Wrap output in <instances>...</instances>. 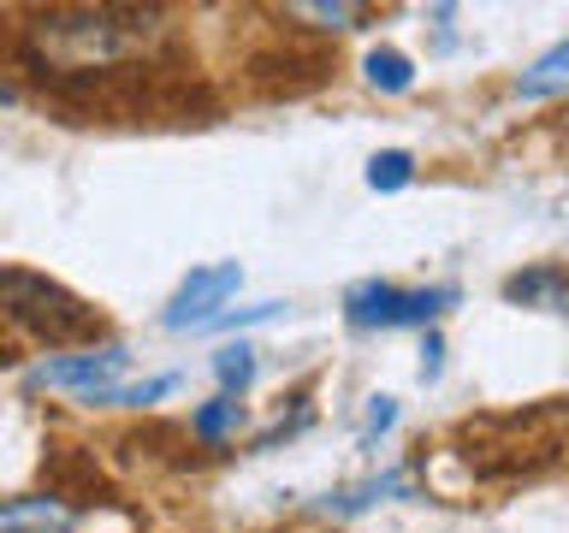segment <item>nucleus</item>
Instances as JSON below:
<instances>
[{
  "instance_id": "9",
  "label": "nucleus",
  "mask_w": 569,
  "mask_h": 533,
  "mask_svg": "<svg viewBox=\"0 0 569 533\" xmlns=\"http://www.w3.org/2000/svg\"><path fill=\"white\" fill-rule=\"evenodd\" d=\"M563 89H569V36H563V42H551L540 60H528L522 71H516V95H522V101L563 95Z\"/></svg>"
},
{
  "instance_id": "11",
  "label": "nucleus",
  "mask_w": 569,
  "mask_h": 533,
  "mask_svg": "<svg viewBox=\"0 0 569 533\" xmlns=\"http://www.w3.org/2000/svg\"><path fill=\"white\" fill-rule=\"evenodd\" d=\"M208 368H213V380H220L226 398H243V391L256 385V373H261V350L238 338V344H220V350H213Z\"/></svg>"
},
{
  "instance_id": "6",
  "label": "nucleus",
  "mask_w": 569,
  "mask_h": 533,
  "mask_svg": "<svg viewBox=\"0 0 569 533\" xmlns=\"http://www.w3.org/2000/svg\"><path fill=\"white\" fill-rule=\"evenodd\" d=\"M391 497H421L416 492V469H380L368 480H350V486H338V492L320 497L315 515H327V522H356V515L380 510V504H391Z\"/></svg>"
},
{
  "instance_id": "13",
  "label": "nucleus",
  "mask_w": 569,
  "mask_h": 533,
  "mask_svg": "<svg viewBox=\"0 0 569 533\" xmlns=\"http://www.w3.org/2000/svg\"><path fill=\"white\" fill-rule=\"evenodd\" d=\"M238 426H243V403L226 398V391L190 409V439H202V444H226L231 433H238Z\"/></svg>"
},
{
  "instance_id": "2",
  "label": "nucleus",
  "mask_w": 569,
  "mask_h": 533,
  "mask_svg": "<svg viewBox=\"0 0 569 533\" xmlns=\"http://www.w3.org/2000/svg\"><path fill=\"white\" fill-rule=\"evenodd\" d=\"M7 314L18 332H36L42 344H78L83 350L101 338V314L83 296H71L66 284L30 273V266H7Z\"/></svg>"
},
{
  "instance_id": "10",
  "label": "nucleus",
  "mask_w": 569,
  "mask_h": 533,
  "mask_svg": "<svg viewBox=\"0 0 569 533\" xmlns=\"http://www.w3.org/2000/svg\"><path fill=\"white\" fill-rule=\"evenodd\" d=\"M362 78L380 89V95H409V89H416V60H409L403 48H368L362 53Z\"/></svg>"
},
{
  "instance_id": "15",
  "label": "nucleus",
  "mask_w": 569,
  "mask_h": 533,
  "mask_svg": "<svg viewBox=\"0 0 569 533\" xmlns=\"http://www.w3.org/2000/svg\"><path fill=\"white\" fill-rule=\"evenodd\" d=\"M309 426H315V409L297 403L291 415H279L273 426H267V433H256V444H249V451H279V444H291L297 433H309Z\"/></svg>"
},
{
  "instance_id": "3",
  "label": "nucleus",
  "mask_w": 569,
  "mask_h": 533,
  "mask_svg": "<svg viewBox=\"0 0 569 533\" xmlns=\"http://www.w3.org/2000/svg\"><path fill=\"white\" fill-rule=\"evenodd\" d=\"M462 291L457 284H391V279H362L345 291V320L356 332H398L421 326L433 332V320L445 309H457Z\"/></svg>"
},
{
  "instance_id": "12",
  "label": "nucleus",
  "mask_w": 569,
  "mask_h": 533,
  "mask_svg": "<svg viewBox=\"0 0 569 533\" xmlns=\"http://www.w3.org/2000/svg\"><path fill=\"white\" fill-rule=\"evenodd\" d=\"M184 385V373H149V380H131V385H107L101 398H89V409H149L160 398Z\"/></svg>"
},
{
  "instance_id": "7",
  "label": "nucleus",
  "mask_w": 569,
  "mask_h": 533,
  "mask_svg": "<svg viewBox=\"0 0 569 533\" xmlns=\"http://www.w3.org/2000/svg\"><path fill=\"white\" fill-rule=\"evenodd\" d=\"M83 515L53 492H18L0 504V533H78Z\"/></svg>"
},
{
  "instance_id": "18",
  "label": "nucleus",
  "mask_w": 569,
  "mask_h": 533,
  "mask_svg": "<svg viewBox=\"0 0 569 533\" xmlns=\"http://www.w3.org/2000/svg\"><path fill=\"white\" fill-rule=\"evenodd\" d=\"M398 426V398H368L362 409V444H373L380 433H391Z\"/></svg>"
},
{
  "instance_id": "5",
  "label": "nucleus",
  "mask_w": 569,
  "mask_h": 533,
  "mask_svg": "<svg viewBox=\"0 0 569 533\" xmlns=\"http://www.w3.org/2000/svg\"><path fill=\"white\" fill-rule=\"evenodd\" d=\"M243 291V266L238 261H213V266H196V273L172 291L160 326L167 332H208L213 320L226 314V302Z\"/></svg>"
},
{
  "instance_id": "19",
  "label": "nucleus",
  "mask_w": 569,
  "mask_h": 533,
  "mask_svg": "<svg viewBox=\"0 0 569 533\" xmlns=\"http://www.w3.org/2000/svg\"><path fill=\"white\" fill-rule=\"evenodd\" d=\"M439 373H445V332L433 326V332H421V380L433 385Z\"/></svg>"
},
{
  "instance_id": "17",
  "label": "nucleus",
  "mask_w": 569,
  "mask_h": 533,
  "mask_svg": "<svg viewBox=\"0 0 569 533\" xmlns=\"http://www.w3.org/2000/svg\"><path fill=\"white\" fill-rule=\"evenodd\" d=\"M297 18H315V24H327V30H356L368 18V7H345V0H338V7H327V0H315V7H291Z\"/></svg>"
},
{
  "instance_id": "16",
  "label": "nucleus",
  "mask_w": 569,
  "mask_h": 533,
  "mask_svg": "<svg viewBox=\"0 0 569 533\" xmlns=\"http://www.w3.org/2000/svg\"><path fill=\"white\" fill-rule=\"evenodd\" d=\"M279 314H284L279 296H273V302H249V309H226L208 332H243V326H261V320H279Z\"/></svg>"
},
{
  "instance_id": "14",
  "label": "nucleus",
  "mask_w": 569,
  "mask_h": 533,
  "mask_svg": "<svg viewBox=\"0 0 569 533\" xmlns=\"http://www.w3.org/2000/svg\"><path fill=\"white\" fill-rule=\"evenodd\" d=\"M362 184L373 195H398L416 184V154L409 149H380V154H368V172H362Z\"/></svg>"
},
{
  "instance_id": "1",
  "label": "nucleus",
  "mask_w": 569,
  "mask_h": 533,
  "mask_svg": "<svg viewBox=\"0 0 569 533\" xmlns=\"http://www.w3.org/2000/svg\"><path fill=\"white\" fill-rule=\"evenodd\" d=\"M160 42H167V18L137 7H60V12H36L18 30L24 60L42 71H60V78L149 60Z\"/></svg>"
},
{
  "instance_id": "8",
  "label": "nucleus",
  "mask_w": 569,
  "mask_h": 533,
  "mask_svg": "<svg viewBox=\"0 0 569 533\" xmlns=\"http://www.w3.org/2000/svg\"><path fill=\"white\" fill-rule=\"evenodd\" d=\"M505 302H522V309H540V314H569V266L540 261V266L510 273L505 279Z\"/></svg>"
},
{
  "instance_id": "4",
  "label": "nucleus",
  "mask_w": 569,
  "mask_h": 533,
  "mask_svg": "<svg viewBox=\"0 0 569 533\" xmlns=\"http://www.w3.org/2000/svg\"><path fill=\"white\" fill-rule=\"evenodd\" d=\"M131 368V350L124 344H83V350H60V355H42L30 373H24V391H71L78 403L101 398L107 385H119V373Z\"/></svg>"
}]
</instances>
